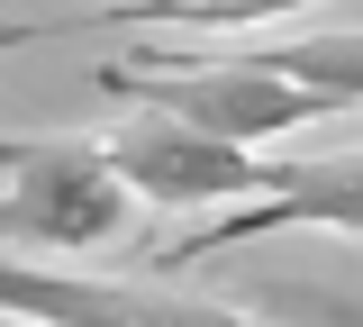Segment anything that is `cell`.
<instances>
[{
    "instance_id": "obj_7",
    "label": "cell",
    "mask_w": 363,
    "mask_h": 327,
    "mask_svg": "<svg viewBox=\"0 0 363 327\" xmlns=\"http://www.w3.org/2000/svg\"><path fill=\"white\" fill-rule=\"evenodd\" d=\"M281 82H309L336 109H363V28H327V37H272V46H236Z\"/></svg>"
},
{
    "instance_id": "obj_4",
    "label": "cell",
    "mask_w": 363,
    "mask_h": 327,
    "mask_svg": "<svg viewBox=\"0 0 363 327\" xmlns=\"http://www.w3.org/2000/svg\"><path fill=\"white\" fill-rule=\"evenodd\" d=\"M0 309L28 327H264L255 309H227L173 282H109V273H64L37 255H0Z\"/></svg>"
},
{
    "instance_id": "obj_6",
    "label": "cell",
    "mask_w": 363,
    "mask_h": 327,
    "mask_svg": "<svg viewBox=\"0 0 363 327\" xmlns=\"http://www.w3.org/2000/svg\"><path fill=\"white\" fill-rule=\"evenodd\" d=\"M318 0H118V9H82V18H45V28H0L9 46H55V37H109V28H182V37H255L272 18H300Z\"/></svg>"
},
{
    "instance_id": "obj_3",
    "label": "cell",
    "mask_w": 363,
    "mask_h": 327,
    "mask_svg": "<svg viewBox=\"0 0 363 327\" xmlns=\"http://www.w3.org/2000/svg\"><path fill=\"white\" fill-rule=\"evenodd\" d=\"M100 155H109V173H118L145 209H227V200H264V191H281V155H264V145H227V137H209V128L164 118V109L109 128Z\"/></svg>"
},
{
    "instance_id": "obj_5",
    "label": "cell",
    "mask_w": 363,
    "mask_h": 327,
    "mask_svg": "<svg viewBox=\"0 0 363 327\" xmlns=\"http://www.w3.org/2000/svg\"><path fill=\"white\" fill-rule=\"evenodd\" d=\"M291 228L363 236V145H354V155H318V164H281V191L227 209L218 228H200V236H182L173 255H164V273L209 264V255H236V245H255V236H291Z\"/></svg>"
},
{
    "instance_id": "obj_2",
    "label": "cell",
    "mask_w": 363,
    "mask_h": 327,
    "mask_svg": "<svg viewBox=\"0 0 363 327\" xmlns=\"http://www.w3.org/2000/svg\"><path fill=\"white\" fill-rule=\"evenodd\" d=\"M136 191L109 173L100 137H0V236L18 255H91L118 245Z\"/></svg>"
},
{
    "instance_id": "obj_8",
    "label": "cell",
    "mask_w": 363,
    "mask_h": 327,
    "mask_svg": "<svg viewBox=\"0 0 363 327\" xmlns=\"http://www.w3.org/2000/svg\"><path fill=\"white\" fill-rule=\"evenodd\" d=\"M272 318H309V327H363V291H318V282H272L264 291Z\"/></svg>"
},
{
    "instance_id": "obj_9",
    "label": "cell",
    "mask_w": 363,
    "mask_h": 327,
    "mask_svg": "<svg viewBox=\"0 0 363 327\" xmlns=\"http://www.w3.org/2000/svg\"><path fill=\"white\" fill-rule=\"evenodd\" d=\"M0 327H28V318H9V309H0Z\"/></svg>"
},
{
    "instance_id": "obj_1",
    "label": "cell",
    "mask_w": 363,
    "mask_h": 327,
    "mask_svg": "<svg viewBox=\"0 0 363 327\" xmlns=\"http://www.w3.org/2000/svg\"><path fill=\"white\" fill-rule=\"evenodd\" d=\"M100 92L128 109H164L182 128H209L227 145H272L300 137L318 118H336V100H318L309 82H281L255 55H182V46H145L136 64H100Z\"/></svg>"
}]
</instances>
